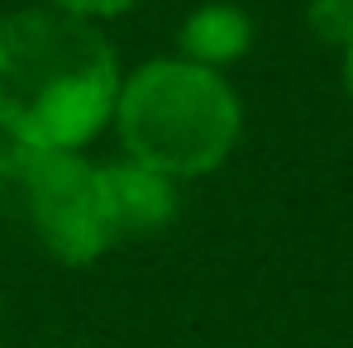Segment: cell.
Returning a JSON list of instances; mask_svg holds the SVG:
<instances>
[{"label": "cell", "instance_id": "cell-1", "mask_svg": "<svg viewBox=\"0 0 353 348\" xmlns=\"http://www.w3.org/2000/svg\"><path fill=\"white\" fill-rule=\"evenodd\" d=\"M119 58L91 19L29 5L0 19V139L86 148L115 115Z\"/></svg>", "mask_w": 353, "mask_h": 348}, {"label": "cell", "instance_id": "cell-2", "mask_svg": "<svg viewBox=\"0 0 353 348\" xmlns=\"http://www.w3.org/2000/svg\"><path fill=\"white\" fill-rule=\"evenodd\" d=\"M124 158L191 181L220 172L243 134V101L225 72L186 58H153L119 76L115 115Z\"/></svg>", "mask_w": 353, "mask_h": 348}, {"label": "cell", "instance_id": "cell-3", "mask_svg": "<svg viewBox=\"0 0 353 348\" xmlns=\"http://www.w3.org/2000/svg\"><path fill=\"white\" fill-rule=\"evenodd\" d=\"M19 186L29 229L62 267L101 263L115 248L105 172L81 148H10V176Z\"/></svg>", "mask_w": 353, "mask_h": 348}, {"label": "cell", "instance_id": "cell-4", "mask_svg": "<svg viewBox=\"0 0 353 348\" xmlns=\"http://www.w3.org/2000/svg\"><path fill=\"white\" fill-rule=\"evenodd\" d=\"M105 172V205H110V234L119 243H139L153 234L172 229V220L181 215V191L172 176L153 172L143 163H101Z\"/></svg>", "mask_w": 353, "mask_h": 348}, {"label": "cell", "instance_id": "cell-5", "mask_svg": "<svg viewBox=\"0 0 353 348\" xmlns=\"http://www.w3.org/2000/svg\"><path fill=\"white\" fill-rule=\"evenodd\" d=\"M176 58L201 62V67H230V62L248 58L253 48V19L243 5H230V0H210L201 10H191L176 29Z\"/></svg>", "mask_w": 353, "mask_h": 348}, {"label": "cell", "instance_id": "cell-6", "mask_svg": "<svg viewBox=\"0 0 353 348\" xmlns=\"http://www.w3.org/2000/svg\"><path fill=\"white\" fill-rule=\"evenodd\" d=\"M305 29L325 48L353 43V0H305Z\"/></svg>", "mask_w": 353, "mask_h": 348}, {"label": "cell", "instance_id": "cell-7", "mask_svg": "<svg viewBox=\"0 0 353 348\" xmlns=\"http://www.w3.org/2000/svg\"><path fill=\"white\" fill-rule=\"evenodd\" d=\"M43 5L67 10V14H77V19H115L124 10H134L139 0H43Z\"/></svg>", "mask_w": 353, "mask_h": 348}, {"label": "cell", "instance_id": "cell-8", "mask_svg": "<svg viewBox=\"0 0 353 348\" xmlns=\"http://www.w3.org/2000/svg\"><path fill=\"white\" fill-rule=\"evenodd\" d=\"M344 86H349V101H353V43L344 48Z\"/></svg>", "mask_w": 353, "mask_h": 348}, {"label": "cell", "instance_id": "cell-9", "mask_svg": "<svg viewBox=\"0 0 353 348\" xmlns=\"http://www.w3.org/2000/svg\"><path fill=\"white\" fill-rule=\"evenodd\" d=\"M5 176H10V143L0 139V186H5Z\"/></svg>", "mask_w": 353, "mask_h": 348}, {"label": "cell", "instance_id": "cell-10", "mask_svg": "<svg viewBox=\"0 0 353 348\" xmlns=\"http://www.w3.org/2000/svg\"><path fill=\"white\" fill-rule=\"evenodd\" d=\"M0 310H5V300H0Z\"/></svg>", "mask_w": 353, "mask_h": 348}]
</instances>
